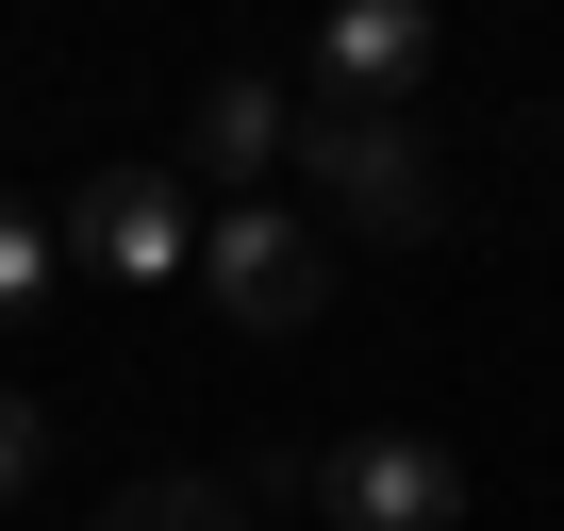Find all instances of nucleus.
<instances>
[{
    "label": "nucleus",
    "instance_id": "1",
    "mask_svg": "<svg viewBox=\"0 0 564 531\" xmlns=\"http://www.w3.org/2000/svg\"><path fill=\"white\" fill-rule=\"evenodd\" d=\"M282 498H316L333 531H465V465L432 432H333V448H282Z\"/></svg>",
    "mask_w": 564,
    "mask_h": 531
},
{
    "label": "nucleus",
    "instance_id": "2",
    "mask_svg": "<svg viewBox=\"0 0 564 531\" xmlns=\"http://www.w3.org/2000/svg\"><path fill=\"white\" fill-rule=\"evenodd\" d=\"M300 166H316V199H333L349 232H382V249H415V232L448 216L415 117H382V100H300Z\"/></svg>",
    "mask_w": 564,
    "mask_h": 531
},
{
    "label": "nucleus",
    "instance_id": "3",
    "mask_svg": "<svg viewBox=\"0 0 564 531\" xmlns=\"http://www.w3.org/2000/svg\"><path fill=\"white\" fill-rule=\"evenodd\" d=\"M199 283H216L232 333H316V316H333V232L282 216V199H232V216L199 232Z\"/></svg>",
    "mask_w": 564,
    "mask_h": 531
},
{
    "label": "nucleus",
    "instance_id": "4",
    "mask_svg": "<svg viewBox=\"0 0 564 531\" xmlns=\"http://www.w3.org/2000/svg\"><path fill=\"white\" fill-rule=\"evenodd\" d=\"M67 249H84V266H117V283H183V266H199L183 166H100V183L67 199Z\"/></svg>",
    "mask_w": 564,
    "mask_h": 531
},
{
    "label": "nucleus",
    "instance_id": "5",
    "mask_svg": "<svg viewBox=\"0 0 564 531\" xmlns=\"http://www.w3.org/2000/svg\"><path fill=\"white\" fill-rule=\"evenodd\" d=\"M432 0H349V18H316V67H300V100H382V117H415V84H432Z\"/></svg>",
    "mask_w": 564,
    "mask_h": 531
},
{
    "label": "nucleus",
    "instance_id": "6",
    "mask_svg": "<svg viewBox=\"0 0 564 531\" xmlns=\"http://www.w3.org/2000/svg\"><path fill=\"white\" fill-rule=\"evenodd\" d=\"M282 150H300V84H282V67H216V84L183 100V166H199L216 199H265Z\"/></svg>",
    "mask_w": 564,
    "mask_h": 531
},
{
    "label": "nucleus",
    "instance_id": "7",
    "mask_svg": "<svg viewBox=\"0 0 564 531\" xmlns=\"http://www.w3.org/2000/svg\"><path fill=\"white\" fill-rule=\"evenodd\" d=\"M100 531H249V498H232V481H199V465H166V481H117V498H100Z\"/></svg>",
    "mask_w": 564,
    "mask_h": 531
},
{
    "label": "nucleus",
    "instance_id": "8",
    "mask_svg": "<svg viewBox=\"0 0 564 531\" xmlns=\"http://www.w3.org/2000/svg\"><path fill=\"white\" fill-rule=\"evenodd\" d=\"M51 283H67V232H51V216L18 199V183H0V316H34Z\"/></svg>",
    "mask_w": 564,
    "mask_h": 531
},
{
    "label": "nucleus",
    "instance_id": "9",
    "mask_svg": "<svg viewBox=\"0 0 564 531\" xmlns=\"http://www.w3.org/2000/svg\"><path fill=\"white\" fill-rule=\"evenodd\" d=\"M34 465H51V415H34V399H18V382H0V498H18V481H34Z\"/></svg>",
    "mask_w": 564,
    "mask_h": 531
}]
</instances>
